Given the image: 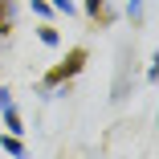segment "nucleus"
<instances>
[{"instance_id":"nucleus-1","label":"nucleus","mask_w":159,"mask_h":159,"mask_svg":"<svg viewBox=\"0 0 159 159\" xmlns=\"http://www.w3.org/2000/svg\"><path fill=\"white\" fill-rule=\"evenodd\" d=\"M4 122H8V131H12V135H16V131H25V126H20V118H16V110H12V106L4 110Z\"/></svg>"},{"instance_id":"nucleus-2","label":"nucleus","mask_w":159,"mask_h":159,"mask_svg":"<svg viewBox=\"0 0 159 159\" xmlns=\"http://www.w3.org/2000/svg\"><path fill=\"white\" fill-rule=\"evenodd\" d=\"M53 8H57V12H66V16L74 12V4H70V0H53Z\"/></svg>"},{"instance_id":"nucleus-3","label":"nucleus","mask_w":159,"mask_h":159,"mask_svg":"<svg viewBox=\"0 0 159 159\" xmlns=\"http://www.w3.org/2000/svg\"><path fill=\"white\" fill-rule=\"evenodd\" d=\"M12 106V98H8V90H0V110H8Z\"/></svg>"},{"instance_id":"nucleus-4","label":"nucleus","mask_w":159,"mask_h":159,"mask_svg":"<svg viewBox=\"0 0 159 159\" xmlns=\"http://www.w3.org/2000/svg\"><path fill=\"white\" fill-rule=\"evenodd\" d=\"M98 8H102V0H90V12H98Z\"/></svg>"}]
</instances>
